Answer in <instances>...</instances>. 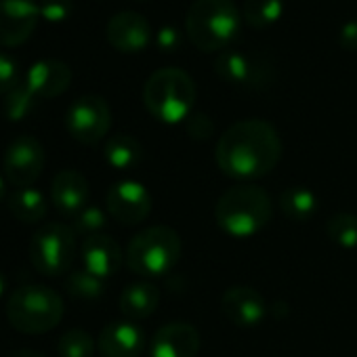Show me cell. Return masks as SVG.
I'll return each instance as SVG.
<instances>
[{
    "label": "cell",
    "mask_w": 357,
    "mask_h": 357,
    "mask_svg": "<svg viewBox=\"0 0 357 357\" xmlns=\"http://www.w3.org/2000/svg\"><path fill=\"white\" fill-rule=\"evenodd\" d=\"M5 198H7V181H5V176H0V202Z\"/></svg>",
    "instance_id": "36"
},
{
    "label": "cell",
    "mask_w": 357,
    "mask_h": 357,
    "mask_svg": "<svg viewBox=\"0 0 357 357\" xmlns=\"http://www.w3.org/2000/svg\"><path fill=\"white\" fill-rule=\"evenodd\" d=\"M17 82H20V70L15 59L0 53V95L5 97Z\"/></svg>",
    "instance_id": "31"
},
{
    "label": "cell",
    "mask_w": 357,
    "mask_h": 357,
    "mask_svg": "<svg viewBox=\"0 0 357 357\" xmlns=\"http://www.w3.org/2000/svg\"><path fill=\"white\" fill-rule=\"evenodd\" d=\"M240 11L234 0H194L185 15V34L204 53H221L240 34Z\"/></svg>",
    "instance_id": "3"
},
{
    "label": "cell",
    "mask_w": 357,
    "mask_h": 357,
    "mask_svg": "<svg viewBox=\"0 0 357 357\" xmlns=\"http://www.w3.org/2000/svg\"><path fill=\"white\" fill-rule=\"evenodd\" d=\"M215 72L225 82L240 86H261L271 78L259 61L234 49H225L219 53V57L215 59Z\"/></svg>",
    "instance_id": "19"
},
{
    "label": "cell",
    "mask_w": 357,
    "mask_h": 357,
    "mask_svg": "<svg viewBox=\"0 0 357 357\" xmlns=\"http://www.w3.org/2000/svg\"><path fill=\"white\" fill-rule=\"evenodd\" d=\"M317 196L309 188H288L280 194V208L284 217H288L294 223H307L317 213Z\"/></svg>",
    "instance_id": "23"
},
{
    "label": "cell",
    "mask_w": 357,
    "mask_h": 357,
    "mask_svg": "<svg viewBox=\"0 0 357 357\" xmlns=\"http://www.w3.org/2000/svg\"><path fill=\"white\" fill-rule=\"evenodd\" d=\"M284 9V0H244V17L248 26L265 30L273 26Z\"/></svg>",
    "instance_id": "26"
},
{
    "label": "cell",
    "mask_w": 357,
    "mask_h": 357,
    "mask_svg": "<svg viewBox=\"0 0 357 357\" xmlns=\"http://www.w3.org/2000/svg\"><path fill=\"white\" fill-rule=\"evenodd\" d=\"M215 160L223 174L240 181H255L267 176L282 160V139L267 120H240L219 137Z\"/></svg>",
    "instance_id": "1"
},
{
    "label": "cell",
    "mask_w": 357,
    "mask_h": 357,
    "mask_svg": "<svg viewBox=\"0 0 357 357\" xmlns=\"http://www.w3.org/2000/svg\"><path fill=\"white\" fill-rule=\"evenodd\" d=\"M185 126H188V132L202 141V139H208L213 132H215V122L206 116V114H192L188 120H185Z\"/></svg>",
    "instance_id": "33"
},
{
    "label": "cell",
    "mask_w": 357,
    "mask_h": 357,
    "mask_svg": "<svg viewBox=\"0 0 357 357\" xmlns=\"http://www.w3.org/2000/svg\"><path fill=\"white\" fill-rule=\"evenodd\" d=\"M196 95L194 78L178 68L155 70L143 86V103L147 112L164 124L185 122L196 105Z\"/></svg>",
    "instance_id": "4"
},
{
    "label": "cell",
    "mask_w": 357,
    "mask_h": 357,
    "mask_svg": "<svg viewBox=\"0 0 357 357\" xmlns=\"http://www.w3.org/2000/svg\"><path fill=\"white\" fill-rule=\"evenodd\" d=\"M105 38L120 53H139L151 43V26L139 13L122 11L107 22Z\"/></svg>",
    "instance_id": "15"
},
{
    "label": "cell",
    "mask_w": 357,
    "mask_h": 357,
    "mask_svg": "<svg viewBox=\"0 0 357 357\" xmlns=\"http://www.w3.org/2000/svg\"><path fill=\"white\" fill-rule=\"evenodd\" d=\"M145 344V332L130 319L109 321L97 336V351L101 357H141Z\"/></svg>",
    "instance_id": "14"
},
{
    "label": "cell",
    "mask_w": 357,
    "mask_h": 357,
    "mask_svg": "<svg viewBox=\"0 0 357 357\" xmlns=\"http://www.w3.org/2000/svg\"><path fill=\"white\" fill-rule=\"evenodd\" d=\"M95 349H97L95 338L82 328H72L63 332L57 342V351L61 357H93Z\"/></svg>",
    "instance_id": "28"
},
{
    "label": "cell",
    "mask_w": 357,
    "mask_h": 357,
    "mask_svg": "<svg viewBox=\"0 0 357 357\" xmlns=\"http://www.w3.org/2000/svg\"><path fill=\"white\" fill-rule=\"evenodd\" d=\"M66 305L57 290L30 284L13 290L7 301V319L9 324L24 334H45L59 326L63 319Z\"/></svg>",
    "instance_id": "6"
},
{
    "label": "cell",
    "mask_w": 357,
    "mask_h": 357,
    "mask_svg": "<svg viewBox=\"0 0 357 357\" xmlns=\"http://www.w3.org/2000/svg\"><path fill=\"white\" fill-rule=\"evenodd\" d=\"M183 242L172 227L151 225L132 236L126 246V267L141 278H160L181 259Z\"/></svg>",
    "instance_id": "5"
},
{
    "label": "cell",
    "mask_w": 357,
    "mask_h": 357,
    "mask_svg": "<svg viewBox=\"0 0 357 357\" xmlns=\"http://www.w3.org/2000/svg\"><path fill=\"white\" fill-rule=\"evenodd\" d=\"M9 357H45V355H43V353H38V351H32V349H22V351L11 353Z\"/></svg>",
    "instance_id": "35"
},
{
    "label": "cell",
    "mask_w": 357,
    "mask_h": 357,
    "mask_svg": "<svg viewBox=\"0 0 357 357\" xmlns=\"http://www.w3.org/2000/svg\"><path fill=\"white\" fill-rule=\"evenodd\" d=\"M120 311L124 319L141 321L147 319L160 305V290L151 282H135L128 284L120 292Z\"/></svg>",
    "instance_id": "20"
},
{
    "label": "cell",
    "mask_w": 357,
    "mask_h": 357,
    "mask_svg": "<svg viewBox=\"0 0 357 357\" xmlns=\"http://www.w3.org/2000/svg\"><path fill=\"white\" fill-rule=\"evenodd\" d=\"M66 292L78 301H97L105 292V280L93 275L91 271L82 269H72L66 275Z\"/></svg>",
    "instance_id": "24"
},
{
    "label": "cell",
    "mask_w": 357,
    "mask_h": 357,
    "mask_svg": "<svg viewBox=\"0 0 357 357\" xmlns=\"http://www.w3.org/2000/svg\"><path fill=\"white\" fill-rule=\"evenodd\" d=\"M7 204H9L11 215L26 225L40 223L49 213V202L45 194L34 188H15Z\"/></svg>",
    "instance_id": "22"
},
{
    "label": "cell",
    "mask_w": 357,
    "mask_h": 357,
    "mask_svg": "<svg viewBox=\"0 0 357 357\" xmlns=\"http://www.w3.org/2000/svg\"><path fill=\"white\" fill-rule=\"evenodd\" d=\"M153 206V198L149 190L132 181V178H124V181L114 183L105 194V208L107 215L118 221L120 225H139L143 223Z\"/></svg>",
    "instance_id": "10"
},
{
    "label": "cell",
    "mask_w": 357,
    "mask_h": 357,
    "mask_svg": "<svg viewBox=\"0 0 357 357\" xmlns=\"http://www.w3.org/2000/svg\"><path fill=\"white\" fill-rule=\"evenodd\" d=\"M80 259H82V267L86 271H91L93 275H97L101 280H107L120 271V267L124 263V252L112 236L97 234V236L82 240Z\"/></svg>",
    "instance_id": "16"
},
{
    "label": "cell",
    "mask_w": 357,
    "mask_h": 357,
    "mask_svg": "<svg viewBox=\"0 0 357 357\" xmlns=\"http://www.w3.org/2000/svg\"><path fill=\"white\" fill-rule=\"evenodd\" d=\"M89 181L74 168L59 170L51 183V202L63 217L74 219L84 206H89Z\"/></svg>",
    "instance_id": "17"
},
{
    "label": "cell",
    "mask_w": 357,
    "mask_h": 357,
    "mask_svg": "<svg viewBox=\"0 0 357 357\" xmlns=\"http://www.w3.org/2000/svg\"><path fill=\"white\" fill-rule=\"evenodd\" d=\"M40 7L34 0H0V47H22L36 30Z\"/></svg>",
    "instance_id": "11"
},
{
    "label": "cell",
    "mask_w": 357,
    "mask_h": 357,
    "mask_svg": "<svg viewBox=\"0 0 357 357\" xmlns=\"http://www.w3.org/2000/svg\"><path fill=\"white\" fill-rule=\"evenodd\" d=\"M76 261V234L72 225L47 223L30 240V263L47 278H59L72 271Z\"/></svg>",
    "instance_id": "7"
},
{
    "label": "cell",
    "mask_w": 357,
    "mask_h": 357,
    "mask_svg": "<svg viewBox=\"0 0 357 357\" xmlns=\"http://www.w3.org/2000/svg\"><path fill=\"white\" fill-rule=\"evenodd\" d=\"M72 229L76 236H97L101 234V229L107 225V215L99 208V206H84L74 219H72Z\"/></svg>",
    "instance_id": "29"
},
{
    "label": "cell",
    "mask_w": 357,
    "mask_h": 357,
    "mask_svg": "<svg viewBox=\"0 0 357 357\" xmlns=\"http://www.w3.org/2000/svg\"><path fill=\"white\" fill-rule=\"evenodd\" d=\"M38 97L32 93V89L28 86L26 80H20L7 95L3 101V109L7 120L11 122H22L24 118H28L32 114V109L36 107Z\"/></svg>",
    "instance_id": "25"
},
{
    "label": "cell",
    "mask_w": 357,
    "mask_h": 357,
    "mask_svg": "<svg viewBox=\"0 0 357 357\" xmlns=\"http://www.w3.org/2000/svg\"><path fill=\"white\" fill-rule=\"evenodd\" d=\"M5 290H7V278H5V273H3V271H0V298H3Z\"/></svg>",
    "instance_id": "37"
},
{
    "label": "cell",
    "mask_w": 357,
    "mask_h": 357,
    "mask_svg": "<svg viewBox=\"0 0 357 357\" xmlns=\"http://www.w3.org/2000/svg\"><path fill=\"white\" fill-rule=\"evenodd\" d=\"M271 196L255 183H240L229 188L215 206V221L221 231L238 240L261 234L271 223Z\"/></svg>",
    "instance_id": "2"
},
{
    "label": "cell",
    "mask_w": 357,
    "mask_h": 357,
    "mask_svg": "<svg viewBox=\"0 0 357 357\" xmlns=\"http://www.w3.org/2000/svg\"><path fill=\"white\" fill-rule=\"evenodd\" d=\"M338 43L344 51H357V20H351L340 28Z\"/></svg>",
    "instance_id": "34"
},
{
    "label": "cell",
    "mask_w": 357,
    "mask_h": 357,
    "mask_svg": "<svg viewBox=\"0 0 357 357\" xmlns=\"http://www.w3.org/2000/svg\"><path fill=\"white\" fill-rule=\"evenodd\" d=\"M47 164L45 145L34 135L15 137L3 155L5 181L15 188H32Z\"/></svg>",
    "instance_id": "8"
},
{
    "label": "cell",
    "mask_w": 357,
    "mask_h": 357,
    "mask_svg": "<svg viewBox=\"0 0 357 357\" xmlns=\"http://www.w3.org/2000/svg\"><path fill=\"white\" fill-rule=\"evenodd\" d=\"M221 313L240 328H255L267 317V301L252 286H231L221 296Z\"/></svg>",
    "instance_id": "13"
},
{
    "label": "cell",
    "mask_w": 357,
    "mask_h": 357,
    "mask_svg": "<svg viewBox=\"0 0 357 357\" xmlns=\"http://www.w3.org/2000/svg\"><path fill=\"white\" fill-rule=\"evenodd\" d=\"M326 234L330 242L340 248H357V217L351 213H336L326 221Z\"/></svg>",
    "instance_id": "27"
},
{
    "label": "cell",
    "mask_w": 357,
    "mask_h": 357,
    "mask_svg": "<svg viewBox=\"0 0 357 357\" xmlns=\"http://www.w3.org/2000/svg\"><path fill=\"white\" fill-rule=\"evenodd\" d=\"M103 158L105 162L116 170H130L141 164L143 160V145L137 137L128 132L112 135L103 145Z\"/></svg>",
    "instance_id": "21"
},
{
    "label": "cell",
    "mask_w": 357,
    "mask_h": 357,
    "mask_svg": "<svg viewBox=\"0 0 357 357\" xmlns=\"http://www.w3.org/2000/svg\"><path fill=\"white\" fill-rule=\"evenodd\" d=\"M24 80L38 99H55L70 89L72 70L61 59H40L28 70Z\"/></svg>",
    "instance_id": "18"
},
{
    "label": "cell",
    "mask_w": 357,
    "mask_h": 357,
    "mask_svg": "<svg viewBox=\"0 0 357 357\" xmlns=\"http://www.w3.org/2000/svg\"><path fill=\"white\" fill-rule=\"evenodd\" d=\"M112 126V109L107 101L99 95H82L78 97L68 114L66 128L68 132L82 145H97L107 137Z\"/></svg>",
    "instance_id": "9"
},
{
    "label": "cell",
    "mask_w": 357,
    "mask_h": 357,
    "mask_svg": "<svg viewBox=\"0 0 357 357\" xmlns=\"http://www.w3.org/2000/svg\"><path fill=\"white\" fill-rule=\"evenodd\" d=\"M40 17H45L51 24L63 22L72 15L74 3L72 0H40Z\"/></svg>",
    "instance_id": "30"
},
{
    "label": "cell",
    "mask_w": 357,
    "mask_h": 357,
    "mask_svg": "<svg viewBox=\"0 0 357 357\" xmlns=\"http://www.w3.org/2000/svg\"><path fill=\"white\" fill-rule=\"evenodd\" d=\"M200 332L190 321H168L155 330L149 342V357H198Z\"/></svg>",
    "instance_id": "12"
},
{
    "label": "cell",
    "mask_w": 357,
    "mask_h": 357,
    "mask_svg": "<svg viewBox=\"0 0 357 357\" xmlns=\"http://www.w3.org/2000/svg\"><path fill=\"white\" fill-rule=\"evenodd\" d=\"M181 40H183V34L176 26H162L158 32H155V45L160 51L164 53H172L181 47Z\"/></svg>",
    "instance_id": "32"
}]
</instances>
